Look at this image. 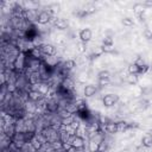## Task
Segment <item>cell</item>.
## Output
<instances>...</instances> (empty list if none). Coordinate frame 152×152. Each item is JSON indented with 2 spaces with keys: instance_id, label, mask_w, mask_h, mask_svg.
Segmentation results:
<instances>
[{
  "instance_id": "ba28073f",
  "label": "cell",
  "mask_w": 152,
  "mask_h": 152,
  "mask_svg": "<svg viewBox=\"0 0 152 152\" xmlns=\"http://www.w3.org/2000/svg\"><path fill=\"white\" fill-rule=\"evenodd\" d=\"M104 131L107 132V133H118L119 132V128H118V122H113V121H110V122H107L106 125H104Z\"/></svg>"
},
{
  "instance_id": "30bf717a",
  "label": "cell",
  "mask_w": 152,
  "mask_h": 152,
  "mask_svg": "<svg viewBox=\"0 0 152 152\" xmlns=\"http://www.w3.org/2000/svg\"><path fill=\"white\" fill-rule=\"evenodd\" d=\"M53 25H55V27H57L58 30H64V28H66L68 23H66V20H64L63 18H57V19H55Z\"/></svg>"
},
{
  "instance_id": "e0dca14e",
  "label": "cell",
  "mask_w": 152,
  "mask_h": 152,
  "mask_svg": "<svg viewBox=\"0 0 152 152\" xmlns=\"http://www.w3.org/2000/svg\"><path fill=\"white\" fill-rule=\"evenodd\" d=\"M129 124L128 122H125V121H120L118 122V128H119V132H124V131H127L129 128Z\"/></svg>"
},
{
  "instance_id": "8fae6325",
  "label": "cell",
  "mask_w": 152,
  "mask_h": 152,
  "mask_svg": "<svg viewBox=\"0 0 152 152\" xmlns=\"http://www.w3.org/2000/svg\"><path fill=\"white\" fill-rule=\"evenodd\" d=\"M141 145L145 146L146 148L152 147V134H146L141 139Z\"/></svg>"
},
{
  "instance_id": "8992f818",
  "label": "cell",
  "mask_w": 152,
  "mask_h": 152,
  "mask_svg": "<svg viewBox=\"0 0 152 152\" xmlns=\"http://www.w3.org/2000/svg\"><path fill=\"white\" fill-rule=\"evenodd\" d=\"M96 91H97V87L94 86V84H88V86H86L84 89H83V94H84L86 97H90V96L95 95Z\"/></svg>"
},
{
  "instance_id": "6da1fadb",
  "label": "cell",
  "mask_w": 152,
  "mask_h": 152,
  "mask_svg": "<svg viewBox=\"0 0 152 152\" xmlns=\"http://www.w3.org/2000/svg\"><path fill=\"white\" fill-rule=\"evenodd\" d=\"M119 101V96L116 94H106L102 97V103L104 107H112Z\"/></svg>"
},
{
  "instance_id": "44dd1931",
  "label": "cell",
  "mask_w": 152,
  "mask_h": 152,
  "mask_svg": "<svg viewBox=\"0 0 152 152\" xmlns=\"http://www.w3.org/2000/svg\"><path fill=\"white\" fill-rule=\"evenodd\" d=\"M144 37H145L147 40H152V31L148 30V28H145V30H144Z\"/></svg>"
},
{
  "instance_id": "2e32d148",
  "label": "cell",
  "mask_w": 152,
  "mask_h": 152,
  "mask_svg": "<svg viewBox=\"0 0 152 152\" xmlns=\"http://www.w3.org/2000/svg\"><path fill=\"white\" fill-rule=\"evenodd\" d=\"M121 23H122L124 26H127V27H131V26L134 25V20H133V18H131V17H125Z\"/></svg>"
},
{
  "instance_id": "7402d4cb",
  "label": "cell",
  "mask_w": 152,
  "mask_h": 152,
  "mask_svg": "<svg viewBox=\"0 0 152 152\" xmlns=\"http://www.w3.org/2000/svg\"><path fill=\"white\" fill-rule=\"evenodd\" d=\"M109 78H103V80H99V86H107L109 83Z\"/></svg>"
},
{
  "instance_id": "ffe728a7",
  "label": "cell",
  "mask_w": 152,
  "mask_h": 152,
  "mask_svg": "<svg viewBox=\"0 0 152 152\" xmlns=\"http://www.w3.org/2000/svg\"><path fill=\"white\" fill-rule=\"evenodd\" d=\"M75 66V61L74 59H66L64 62V68L65 69H72Z\"/></svg>"
},
{
  "instance_id": "4fadbf2b",
  "label": "cell",
  "mask_w": 152,
  "mask_h": 152,
  "mask_svg": "<svg viewBox=\"0 0 152 152\" xmlns=\"http://www.w3.org/2000/svg\"><path fill=\"white\" fill-rule=\"evenodd\" d=\"M113 44H114V39L109 36H107L102 39V46H104V48H112Z\"/></svg>"
},
{
  "instance_id": "277c9868",
  "label": "cell",
  "mask_w": 152,
  "mask_h": 152,
  "mask_svg": "<svg viewBox=\"0 0 152 152\" xmlns=\"http://www.w3.org/2000/svg\"><path fill=\"white\" fill-rule=\"evenodd\" d=\"M91 36H93V32L90 28L86 27V28H82L80 32H78V37L81 39V42L83 43H88L90 39H91Z\"/></svg>"
},
{
  "instance_id": "5bb4252c",
  "label": "cell",
  "mask_w": 152,
  "mask_h": 152,
  "mask_svg": "<svg viewBox=\"0 0 152 152\" xmlns=\"http://www.w3.org/2000/svg\"><path fill=\"white\" fill-rule=\"evenodd\" d=\"M128 72L133 74V75H140V69L138 68V65L135 63H132L128 65Z\"/></svg>"
},
{
  "instance_id": "484cf974",
  "label": "cell",
  "mask_w": 152,
  "mask_h": 152,
  "mask_svg": "<svg viewBox=\"0 0 152 152\" xmlns=\"http://www.w3.org/2000/svg\"><path fill=\"white\" fill-rule=\"evenodd\" d=\"M151 68H152V63H151Z\"/></svg>"
},
{
  "instance_id": "9a60e30c",
  "label": "cell",
  "mask_w": 152,
  "mask_h": 152,
  "mask_svg": "<svg viewBox=\"0 0 152 152\" xmlns=\"http://www.w3.org/2000/svg\"><path fill=\"white\" fill-rule=\"evenodd\" d=\"M138 81H139V75H133V74H129L128 76H127V82L129 83V84H137L138 83Z\"/></svg>"
},
{
  "instance_id": "7c38bea8",
  "label": "cell",
  "mask_w": 152,
  "mask_h": 152,
  "mask_svg": "<svg viewBox=\"0 0 152 152\" xmlns=\"http://www.w3.org/2000/svg\"><path fill=\"white\" fill-rule=\"evenodd\" d=\"M43 96V93L39 91V90H30L28 91V97L32 100V101H38L40 100Z\"/></svg>"
},
{
  "instance_id": "603a6c76",
  "label": "cell",
  "mask_w": 152,
  "mask_h": 152,
  "mask_svg": "<svg viewBox=\"0 0 152 152\" xmlns=\"http://www.w3.org/2000/svg\"><path fill=\"white\" fill-rule=\"evenodd\" d=\"M78 46H80V49H78V50H80L81 52H83V51H86V48H87V43H83V42H81Z\"/></svg>"
},
{
  "instance_id": "7a4b0ae2",
  "label": "cell",
  "mask_w": 152,
  "mask_h": 152,
  "mask_svg": "<svg viewBox=\"0 0 152 152\" xmlns=\"http://www.w3.org/2000/svg\"><path fill=\"white\" fill-rule=\"evenodd\" d=\"M50 19H51V13L48 12V11H42V12H39V13L36 15V21H37L38 24H40V25L48 24V23L50 21Z\"/></svg>"
},
{
  "instance_id": "ac0fdd59",
  "label": "cell",
  "mask_w": 152,
  "mask_h": 152,
  "mask_svg": "<svg viewBox=\"0 0 152 152\" xmlns=\"http://www.w3.org/2000/svg\"><path fill=\"white\" fill-rule=\"evenodd\" d=\"M31 144H32V146H33V148L34 150H39V148H42V141L38 139V138H33L32 140H31Z\"/></svg>"
},
{
  "instance_id": "52a82bcc",
  "label": "cell",
  "mask_w": 152,
  "mask_h": 152,
  "mask_svg": "<svg viewBox=\"0 0 152 152\" xmlns=\"http://www.w3.org/2000/svg\"><path fill=\"white\" fill-rule=\"evenodd\" d=\"M13 64H14L15 69H19V70L23 69V68L25 66V57H24V53H19V55L15 57Z\"/></svg>"
},
{
  "instance_id": "d4e9b609",
  "label": "cell",
  "mask_w": 152,
  "mask_h": 152,
  "mask_svg": "<svg viewBox=\"0 0 152 152\" xmlns=\"http://www.w3.org/2000/svg\"><path fill=\"white\" fill-rule=\"evenodd\" d=\"M142 5H144V7H146V6H152V1H144Z\"/></svg>"
},
{
  "instance_id": "cb8c5ba5",
  "label": "cell",
  "mask_w": 152,
  "mask_h": 152,
  "mask_svg": "<svg viewBox=\"0 0 152 152\" xmlns=\"http://www.w3.org/2000/svg\"><path fill=\"white\" fill-rule=\"evenodd\" d=\"M135 152H147V148H146L145 146H142V145H140L139 147H137V150H135Z\"/></svg>"
},
{
  "instance_id": "9c48e42d",
  "label": "cell",
  "mask_w": 152,
  "mask_h": 152,
  "mask_svg": "<svg viewBox=\"0 0 152 152\" xmlns=\"http://www.w3.org/2000/svg\"><path fill=\"white\" fill-rule=\"evenodd\" d=\"M144 10H145V7H144L142 4H135V5L133 6V12H134V14H135L138 18H140V20H144V18H142Z\"/></svg>"
},
{
  "instance_id": "d6986e66",
  "label": "cell",
  "mask_w": 152,
  "mask_h": 152,
  "mask_svg": "<svg viewBox=\"0 0 152 152\" xmlns=\"http://www.w3.org/2000/svg\"><path fill=\"white\" fill-rule=\"evenodd\" d=\"M109 77H110V75H109V72H108L107 70H102V71H100V72L97 74V78H99V80L109 78Z\"/></svg>"
},
{
  "instance_id": "5b68a950",
  "label": "cell",
  "mask_w": 152,
  "mask_h": 152,
  "mask_svg": "<svg viewBox=\"0 0 152 152\" xmlns=\"http://www.w3.org/2000/svg\"><path fill=\"white\" fill-rule=\"evenodd\" d=\"M39 49H40L42 53H44L46 56H53L56 53V48L51 44H43Z\"/></svg>"
},
{
  "instance_id": "3957f363",
  "label": "cell",
  "mask_w": 152,
  "mask_h": 152,
  "mask_svg": "<svg viewBox=\"0 0 152 152\" xmlns=\"http://www.w3.org/2000/svg\"><path fill=\"white\" fill-rule=\"evenodd\" d=\"M70 146L75 148H82L84 146V139L81 135H72L70 139Z\"/></svg>"
}]
</instances>
